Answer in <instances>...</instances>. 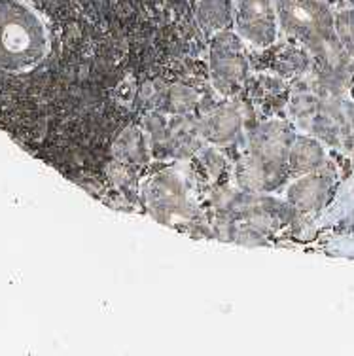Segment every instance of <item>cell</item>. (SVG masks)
I'll return each instance as SVG.
<instances>
[{"instance_id":"7a4b0ae2","label":"cell","mask_w":354,"mask_h":356,"mask_svg":"<svg viewBox=\"0 0 354 356\" xmlns=\"http://www.w3.org/2000/svg\"><path fill=\"white\" fill-rule=\"evenodd\" d=\"M235 23L245 40L267 46L275 40V12L271 0H235Z\"/></svg>"},{"instance_id":"52a82bcc","label":"cell","mask_w":354,"mask_h":356,"mask_svg":"<svg viewBox=\"0 0 354 356\" xmlns=\"http://www.w3.org/2000/svg\"><path fill=\"white\" fill-rule=\"evenodd\" d=\"M335 33L341 46H345L348 54H354V10H345L335 17Z\"/></svg>"},{"instance_id":"5b68a950","label":"cell","mask_w":354,"mask_h":356,"mask_svg":"<svg viewBox=\"0 0 354 356\" xmlns=\"http://www.w3.org/2000/svg\"><path fill=\"white\" fill-rule=\"evenodd\" d=\"M292 167L300 172H313L324 165V150L311 138H300L292 148Z\"/></svg>"},{"instance_id":"6da1fadb","label":"cell","mask_w":354,"mask_h":356,"mask_svg":"<svg viewBox=\"0 0 354 356\" xmlns=\"http://www.w3.org/2000/svg\"><path fill=\"white\" fill-rule=\"evenodd\" d=\"M280 23L288 33L298 36L313 48L335 44L334 21L326 6L316 0H275Z\"/></svg>"},{"instance_id":"3957f363","label":"cell","mask_w":354,"mask_h":356,"mask_svg":"<svg viewBox=\"0 0 354 356\" xmlns=\"http://www.w3.org/2000/svg\"><path fill=\"white\" fill-rule=\"evenodd\" d=\"M246 72L245 59L241 54L237 38L233 35H220L212 48V74L218 80V88L235 86Z\"/></svg>"},{"instance_id":"8992f818","label":"cell","mask_w":354,"mask_h":356,"mask_svg":"<svg viewBox=\"0 0 354 356\" xmlns=\"http://www.w3.org/2000/svg\"><path fill=\"white\" fill-rule=\"evenodd\" d=\"M232 19V8L227 0H203L199 6V21L204 27H224Z\"/></svg>"},{"instance_id":"277c9868","label":"cell","mask_w":354,"mask_h":356,"mask_svg":"<svg viewBox=\"0 0 354 356\" xmlns=\"http://www.w3.org/2000/svg\"><path fill=\"white\" fill-rule=\"evenodd\" d=\"M328 190H330V180L326 177L309 175L290 188L288 199L301 211H314L321 209L322 203L326 201Z\"/></svg>"}]
</instances>
